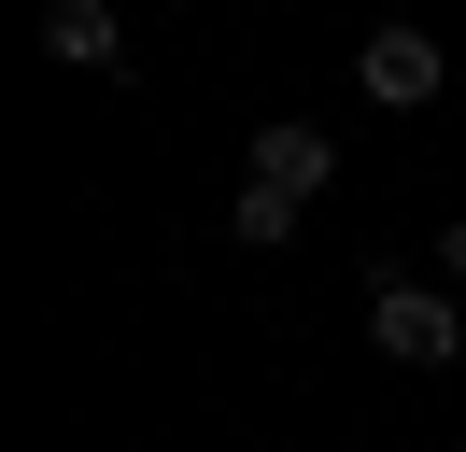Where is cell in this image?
<instances>
[{"label": "cell", "instance_id": "5b68a950", "mask_svg": "<svg viewBox=\"0 0 466 452\" xmlns=\"http://www.w3.org/2000/svg\"><path fill=\"white\" fill-rule=\"evenodd\" d=\"M297 226H311V212H297V198H268V184H240V198H227V241H255V254H283Z\"/></svg>", "mask_w": 466, "mask_h": 452}, {"label": "cell", "instance_id": "7a4b0ae2", "mask_svg": "<svg viewBox=\"0 0 466 452\" xmlns=\"http://www.w3.org/2000/svg\"><path fill=\"white\" fill-rule=\"evenodd\" d=\"M240 184H268V198H297V212H311V198L339 184V141H325V128H297V113H268V128L240 141Z\"/></svg>", "mask_w": 466, "mask_h": 452}, {"label": "cell", "instance_id": "52a82bcc", "mask_svg": "<svg viewBox=\"0 0 466 452\" xmlns=\"http://www.w3.org/2000/svg\"><path fill=\"white\" fill-rule=\"evenodd\" d=\"M452 452H466V438H452Z\"/></svg>", "mask_w": 466, "mask_h": 452}, {"label": "cell", "instance_id": "3957f363", "mask_svg": "<svg viewBox=\"0 0 466 452\" xmlns=\"http://www.w3.org/2000/svg\"><path fill=\"white\" fill-rule=\"evenodd\" d=\"M353 85H368L381 113H424L438 85H452V56H438V28H368V43H353Z\"/></svg>", "mask_w": 466, "mask_h": 452}, {"label": "cell", "instance_id": "8992f818", "mask_svg": "<svg viewBox=\"0 0 466 452\" xmlns=\"http://www.w3.org/2000/svg\"><path fill=\"white\" fill-rule=\"evenodd\" d=\"M438 282H452V297H466V212L438 226Z\"/></svg>", "mask_w": 466, "mask_h": 452}, {"label": "cell", "instance_id": "277c9868", "mask_svg": "<svg viewBox=\"0 0 466 452\" xmlns=\"http://www.w3.org/2000/svg\"><path fill=\"white\" fill-rule=\"evenodd\" d=\"M43 56H57V71H114L127 15H114V0H57V15H43Z\"/></svg>", "mask_w": 466, "mask_h": 452}, {"label": "cell", "instance_id": "6da1fadb", "mask_svg": "<svg viewBox=\"0 0 466 452\" xmlns=\"http://www.w3.org/2000/svg\"><path fill=\"white\" fill-rule=\"evenodd\" d=\"M368 354L381 367H452L466 354V297L438 269H368Z\"/></svg>", "mask_w": 466, "mask_h": 452}]
</instances>
